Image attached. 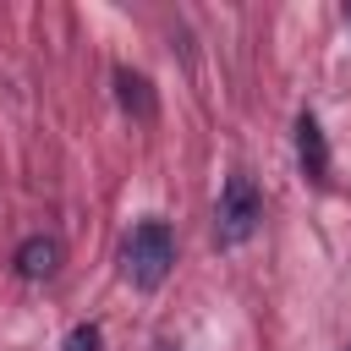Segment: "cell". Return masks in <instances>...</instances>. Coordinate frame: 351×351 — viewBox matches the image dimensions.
Instances as JSON below:
<instances>
[{
    "instance_id": "cell-1",
    "label": "cell",
    "mask_w": 351,
    "mask_h": 351,
    "mask_svg": "<svg viewBox=\"0 0 351 351\" xmlns=\"http://www.w3.org/2000/svg\"><path fill=\"white\" fill-rule=\"evenodd\" d=\"M170 263H176V236H170V225H165V219H137V225L126 230V241H121V274H126L132 285L154 291V285L170 274Z\"/></svg>"
},
{
    "instance_id": "cell-2",
    "label": "cell",
    "mask_w": 351,
    "mask_h": 351,
    "mask_svg": "<svg viewBox=\"0 0 351 351\" xmlns=\"http://www.w3.org/2000/svg\"><path fill=\"white\" fill-rule=\"evenodd\" d=\"M258 219H263V197H258V186H252V176H225V192H219V219H214V230H219V241H247L252 230H258Z\"/></svg>"
},
{
    "instance_id": "cell-3",
    "label": "cell",
    "mask_w": 351,
    "mask_h": 351,
    "mask_svg": "<svg viewBox=\"0 0 351 351\" xmlns=\"http://www.w3.org/2000/svg\"><path fill=\"white\" fill-rule=\"evenodd\" d=\"M296 159H302L307 181H318V186L329 181V143H324V126L313 110H302V121H296Z\"/></svg>"
},
{
    "instance_id": "cell-4",
    "label": "cell",
    "mask_w": 351,
    "mask_h": 351,
    "mask_svg": "<svg viewBox=\"0 0 351 351\" xmlns=\"http://www.w3.org/2000/svg\"><path fill=\"white\" fill-rule=\"evenodd\" d=\"M55 269H60V241L55 236H27L16 247V274L22 280H49Z\"/></svg>"
},
{
    "instance_id": "cell-5",
    "label": "cell",
    "mask_w": 351,
    "mask_h": 351,
    "mask_svg": "<svg viewBox=\"0 0 351 351\" xmlns=\"http://www.w3.org/2000/svg\"><path fill=\"white\" fill-rule=\"evenodd\" d=\"M115 93H121V104L137 115V121H154V93H148V77H137V71H115Z\"/></svg>"
},
{
    "instance_id": "cell-6",
    "label": "cell",
    "mask_w": 351,
    "mask_h": 351,
    "mask_svg": "<svg viewBox=\"0 0 351 351\" xmlns=\"http://www.w3.org/2000/svg\"><path fill=\"white\" fill-rule=\"evenodd\" d=\"M66 351H104V335H99V324H77V329L66 335Z\"/></svg>"
},
{
    "instance_id": "cell-7",
    "label": "cell",
    "mask_w": 351,
    "mask_h": 351,
    "mask_svg": "<svg viewBox=\"0 0 351 351\" xmlns=\"http://www.w3.org/2000/svg\"><path fill=\"white\" fill-rule=\"evenodd\" d=\"M346 22H351V5H346Z\"/></svg>"
},
{
    "instance_id": "cell-8",
    "label": "cell",
    "mask_w": 351,
    "mask_h": 351,
    "mask_svg": "<svg viewBox=\"0 0 351 351\" xmlns=\"http://www.w3.org/2000/svg\"><path fill=\"white\" fill-rule=\"evenodd\" d=\"M346 351H351V346H346Z\"/></svg>"
}]
</instances>
